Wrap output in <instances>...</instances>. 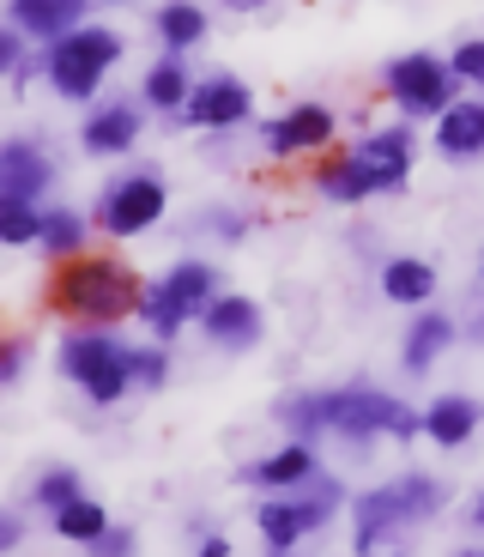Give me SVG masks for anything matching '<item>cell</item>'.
I'll return each instance as SVG.
<instances>
[{"label": "cell", "mask_w": 484, "mask_h": 557, "mask_svg": "<svg viewBox=\"0 0 484 557\" xmlns=\"http://www.w3.org/2000/svg\"><path fill=\"white\" fill-rule=\"evenodd\" d=\"M285 424L290 431H339V436H351V443H363V436H412V431H424V418H412V406L387 400V394H370V388L290 400Z\"/></svg>", "instance_id": "6da1fadb"}, {"label": "cell", "mask_w": 484, "mask_h": 557, "mask_svg": "<svg viewBox=\"0 0 484 557\" xmlns=\"http://www.w3.org/2000/svg\"><path fill=\"white\" fill-rule=\"evenodd\" d=\"M55 309L73 321H122L127 309H139V285L122 261H67L55 273Z\"/></svg>", "instance_id": "7a4b0ae2"}, {"label": "cell", "mask_w": 484, "mask_h": 557, "mask_svg": "<svg viewBox=\"0 0 484 557\" xmlns=\"http://www.w3.org/2000/svg\"><path fill=\"white\" fill-rule=\"evenodd\" d=\"M443 509V485L424 473L400 479V485H382L370 497H358V545H375L387 528H406V521H424Z\"/></svg>", "instance_id": "3957f363"}, {"label": "cell", "mask_w": 484, "mask_h": 557, "mask_svg": "<svg viewBox=\"0 0 484 557\" xmlns=\"http://www.w3.org/2000/svg\"><path fill=\"white\" fill-rule=\"evenodd\" d=\"M61 370H67L73 388L91 394L97 406L122 400L127 382H134V370H127V351L115 346V339H103V334H73L67 346H61Z\"/></svg>", "instance_id": "277c9868"}, {"label": "cell", "mask_w": 484, "mask_h": 557, "mask_svg": "<svg viewBox=\"0 0 484 557\" xmlns=\"http://www.w3.org/2000/svg\"><path fill=\"white\" fill-rule=\"evenodd\" d=\"M122 55V37L115 30H73V37H61L55 49H49V79H55V91H67V98H91V85L110 73V61Z\"/></svg>", "instance_id": "5b68a950"}, {"label": "cell", "mask_w": 484, "mask_h": 557, "mask_svg": "<svg viewBox=\"0 0 484 557\" xmlns=\"http://www.w3.org/2000/svg\"><path fill=\"white\" fill-rule=\"evenodd\" d=\"M448 61H436V55H406V61H394L387 67V91L400 98V110H412V115H443V110H455V85H448Z\"/></svg>", "instance_id": "8992f818"}, {"label": "cell", "mask_w": 484, "mask_h": 557, "mask_svg": "<svg viewBox=\"0 0 484 557\" xmlns=\"http://www.w3.org/2000/svg\"><path fill=\"white\" fill-rule=\"evenodd\" d=\"M158 212H164V182L146 170V176H122L103 200V231L115 237H139V231H152Z\"/></svg>", "instance_id": "52a82bcc"}, {"label": "cell", "mask_w": 484, "mask_h": 557, "mask_svg": "<svg viewBox=\"0 0 484 557\" xmlns=\"http://www.w3.org/2000/svg\"><path fill=\"white\" fill-rule=\"evenodd\" d=\"M358 170L370 176V188H400L406 170H412V139H406V127H387V134L363 139Z\"/></svg>", "instance_id": "ba28073f"}, {"label": "cell", "mask_w": 484, "mask_h": 557, "mask_svg": "<svg viewBox=\"0 0 484 557\" xmlns=\"http://www.w3.org/2000/svg\"><path fill=\"white\" fill-rule=\"evenodd\" d=\"M327 134H333V115L321 110V103H303V110L278 115V122L266 127V152H278V158L315 152V146H327Z\"/></svg>", "instance_id": "9c48e42d"}, {"label": "cell", "mask_w": 484, "mask_h": 557, "mask_svg": "<svg viewBox=\"0 0 484 557\" xmlns=\"http://www.w3.org/2000/svg\"><path fill=\"white\" fill-rule=\"evenodd\" d=\"M188 115L194 127H231L249 115V85H236V79H207V85H194V98H188Z\"/></svg>", "instance_id": "30bf717a"}, {"label": "cell", "mask_w": 484, "mask_h": 557, "mask_svg": "<svg viewBox=\"0 0 484 557\" xmlns=\"http://www.w3.org/2000/svg\"><path fill=\"white\" fill-rule=\"evenodd\" d=\"M321 516H327V503H297V497H278V503H266L261 509V533L278 545V552H290V545L303 540L309 528H321Z\"/></svg>", "instance_id": "8fae6325"}, {"label": "cell", "mask_w": 484, "mask_h": 557, "mask_svg": "<svg viewBox=\"0 0 484 557\" xmlns=\"http://www.w3.org/2000/svg\"><path fill=\"white\" fill-rule=\"evenodd\" d=\"M207 334L219 339V346H255L261 339V309L249 304V297H219V304L207 309Z\"/></svg>", "instance_id": "7c38bea8"}, {"label": "cell", "mask_w": 484, "mask_h": 557, "mask_svg": "<svg viewBox=\"0 0 484 557\" xmlns=\"http://www.w3.org/2000/svg\"><path fill=\"white\" fill-rule=\"evenodd\" d=\"M0 188H7V200H30L37 188H49V158L30 152L25 139H13L0 152Z\"/></svg>", "instance_id": "4fadbf2b"}, {"label": "cell", "mask_w": 484, "mask_h": 557, "mask_svg": "<svg viewBox=\"0 0 484 557\" xmlns=\"http://www.w3.org/2000/svg\"><path fill=\"white\" fill-rule=\"evenodd\" d=\"M436 146H443L448 158H479L484 152V103H455V110H443Z\"/></svg>", "instance_id": "5bb4252c"}, {"label": "cell", "mask_w": 484, "mask_h": 557, "mask_svg": "<svg viewBox=\"0 0 484 557\" xmlns=\"http://www.w3.org/2000/svg\"><path fill=\"white\" fill-rule=\"evenodd\" d=\"M85 13V0H13V25L30 30V37H55Z\"/></svg>", "instance_id": "9a60e30c"}, {"label": "cell", "mask_w": 484, "mask_h": 557, "mask_svg": "<svg viewBox=\"0 0 484 557\" xmlns=\"http://www.w3.org/2000/svg\"><path fill=\"white\" fill-rule=\"evenodd\" d=\"M134 134H139V115L134 110H97L91 122H85V152H91V158H115V152L134 146Z\"/></svg>", "instance_id": "2e32d148"}, {"label": "cell", "mask_w": 484, "mask_h": 557, "mask_svg": "<svg viewBox=\"0 0 484 557\" xmlns=\"http://www.w3.org/2000/svg\"><path fill=\"white\" fill-rule=\"evenodd\" d=\"M249 485H303V479H315V455H309L303 443H290V448H278L273 460H261V467H249Z\"/></svg>", "instance_id": "e0dca14e"}, {"label": "cell", "mask_w": 484, "mask_h": 557, "mask_svg": "<svg viewBox=\"0 0 484 557\" xmlns=\"http://www.w3.org/2000/svg\"><path fill=\"white\" fill-rule=\"evenodd\" d=\"M472 424H479V406L472 400H436L424 412V436H436L443 448H460L472 436Z\"/></svg>", "instance_id": "ac0fdd59"}, {"label": "cell", "mask_w": 484, "mask_h": 557, "mask_svg": "<svg viewBox=\"0 0 484 557\" xmlns=\"http://www.w3.org/2000/svg\"><path fill=\"white\" fill-rule=\"evenodd\" d=\"M382 292L394 297V304H424V297L436 292V273H430L424 261H387L382 267Z\"/></svg>", "instance_id": "d6986e66"}, {"label": "cell", "mask_w": 484, "mask_h": 557, "mask_svg": "<svg viewBox=\"0 0 484 557\" xmlns=\"http://www.w3.org/2000/svg\"><path fill=\"white\" fill-rule=\"evenodd\" d=\"M448 339H455V327H448L443 315H418L412 334H406V363H412V370H430V363L443 358Z\"/></svg>", "instance_id": "ffe728a7"}, {"label": "cell", "mask_w": 484, "mask_h": 557, "mask_svg": "<svg viewBox=\"0 0 484 557\" xmlns=\"http://www.w3.org/2000/svg\"><path fill=\"white\" fill-rule=\"evenodd\" d=\"M55 533L61 540H79V545H97L103 533H110V516H103V503L79 497V503H67V509L55 516Z\"/></svg>", "instance_id": "44dd1931"}, {"label": "cell", "mask_w": 484, "mask_h": 557, "mask_svg": "<svg viewBox=\"0 0 484 557\" xmlns=\"http://www.w3.org/2000/svg\"><path fill=\"white\" fill-rule=\"evenodd\" d=\"M158 37H164L170 49H194V42L207 37V13H200L194 0H176V7L158 13Z\"/></svg>", "instance_id": "7402d4cb"}, {"label": "cell", "mask_w": 484, "mask_h": 557, "mask_svg": "<svg viewBox=\"0 0 484 557\" xmlns=\"http://www.w3.org/2000/svg\"><path fill=\"white\" fill-rule=\"evenodd\" d=\"M164 292L176 297V304L188 309V315H194V309H212V267H200V261H182L176 273L164 278Z\"/></svg>", "instance_id": "603a6c76"}, {"label": "cell", "mask_w": 484, "mask_h": 557, "mask_svg": "<svg viewBox=\"0 0 484 557\" xmlns=\"http://www.w3.org/2000/svg\"><path fill=\"white\" fill-rule=\"evenodd\" d=\"M146 98H152L158 110H188V73H182L176 61H158V67L146 73Z\"/></svg>", "instance_id": "cb8c5ba5"}, {"label": "cell", "mask_w": 484, "mask_h": 557, "mask_svg": "<svg viewBox=\"0 0 484 557\" xmlns=\"http://www.w3.org/2000/svg\"><path fill=\"white\" fill-rule=\"evenodd\" d=\"M315 182H321V195H327V200H363V195H375L370 176L358 170V158H339V164H327Z\"/></svg>", "instance_id": "d4e9b609"}, {"label": "cell", "mask_w": 484, "mask_h": 557, "mask_svg": "<svg viewBox=\"0 0 484 557\" xmlns=\"http://www.w3.org/2000/svg\"><path fill=\"white\" fill-rule=\"evenodd\" d=\"M79 243H85L79 212H42V249L49 255H73Z\"/></svg>", "instance_id": "484cf974"}, {"label": "cell", "mask_w": 484, "mask_h": 557, "mask_svg": "<svg viewBox=\"0 0 484 557\" xmlns=\"http://www.w3.org/2000/svg\"><path fill=\"white\" fill-rule=\"evenodd\" d=\"M139 315H146V327H158V334H176L182 321H188V309L158 285V292H139Z\"/></svg>", "instance_id": "4316f807"}, {"label": "cell", "mask_w": 484, "mask_h": 557, "mask_svg": "<svg viewBox=\"0 0 484 557\" xmlns=\"http://www.w3.org/2000/svg\"><path fill=\"white\" fill-rule=\"evenodd\" d=\"M30 237H42V219L25 200H0V243H30Z\"/></svg>", "instance_id": "83f0119b"}, {"label": "cell", "mask_w": 484, "mask_h": 557, "mask_svg": "<svg viewBox=\"0 0 484 557\" xmlns=\"http://www.w3.org/2000/svg\"><path fill=\"white\" fill-rule=\"evenodd\" d=\"M37 503L49 509V516H61L67 503H79V479H73L67 467H49V473H42V485H37Z\"/></svg>", "instance_id": "f1b7e54d"}, {"label": "cell", "mask_w": 484, "mask_h": 557, "mask_svg": "<svg viewBox=\"0 0 484 557\" xmlns=\"http://www.w3.org/2000/svg\"><path fill=\"white\" fill-rule=\"evenodd\" d=\"M448 67L460 73V79L467 85H484V42H460L455 49V61H448Z\"/></svg>", "instance_id": "f546056e"}, {"label": "cell", "mask_w": 484, "mask_h": 557, "mask_svg": "<svg viewBox=\"0 0 484 557\" xmlns=\"http://www.w3.org/2000/svg\"><path fill=\"white\" fill-rule=\"evenodd\" d=\"M127 370H134V382L158 388L164 382V351H127Z\"/></svg>", "instance_id": "4dcf8cb0"}, {"label": "cell", "mask_w": 484, "mask_h": 557, "mask_svg": "<svg viewBox=\"0 0 484 557\" xmlns=\"http://www.w3.org/2000/svg\"><path fill=\"white\" fill-rule=\"evenodd\" d=\"M91 552H97V557H134V533H127V528H110L103 540L91 545Z\"/></svg>", "instance_id": "1f68e13d"}, {"label": "cell", "mask_w": 484, "mask_h": 557, "mask_svg": "<svg viewBox=\"0 0 484 557\" xmlns=\"http://www.w3.org/2000/svg\"><path fill=\"white\" fill-rule=\"evenodd\" d=\"M18 363H25V351L7 346V358H0V376H18Z\"/></svg>", "instance_id": "d6a6232c"}, {"label": "cell", "mask_w": 484, "mask_h": 557, "mask_svg": "<svg viewBox=\"0 0 484 557\" xmlns=\"http://www.w3.org/2000/svg\"><path fill=\"white\" fill-rule=\"evenodd\" d=\"M200 557H231V545H224V540H207V545H200Z\"/></svg>", "instance_id": "836d02e7"}, {"label": "cell", "mask_w": 484, "mask_h": 557, "mask_svg": "<svg viewBox=\"0 0 484 557\" xmlns=\"http://www.w3.org/2000/svg\"><path fill=\"white\" fill-rule=\"evenodd\" d=\"M472 521H479V528H484V497H479V503H472Z\"/></svg>", "instance_id": "e575fe53"}, {"label": "cell", "mask_w": 484, "mask_h": 557, "mask_svg": "<svg viewBox=\"0 0 484 557\" xmlns=\"http://www.w3.org/2000/svg\"><path fill=\"white\" fill-rule=\"evenodd\" d=\"M375 557H382V552H375ZM387 557H400V552H387Z\"/></svg>", "instance_id": "d590c367"}, {"label": "cell", "mask_w": 484, "mask_h": 557, "mask_svg": "<svg viewBox=\"0 0 484 557\" xmlns=\"http://www.w3.org/2000/svg\"><path fill=\"white\" fill-rule=\"evenodd\" d=\"M467 557H484V552H467Z\"/></svg>", "instance_id": "8d00e7d4"}, {"label": "cell", "mask_w": 484, "mask_h": 557, "mask_svg": "<svg viewBox=\"0 0 484 557\" xmlns=\"http://www.w3.org/2000/svg\"><path fill=\"white\" fill-rule=\"evenodd\" d=\"M249 7H261V0H249Z\"/></svg>", "instance_id": "74e56055"}, {"label": "cell", "mask_w": 484, "mask_h": 557, "mask_svg": "<svg viewBox=\"0 0 484 557\" xmlns=\"http://www.w3.org/2000/svg\"><path fill=\"white\" fill-rule=\"evenodd\" d=\"M278 557H285V552H278Z\"/></svg>", "instance_id": "f35d334b"}]
</instances>
